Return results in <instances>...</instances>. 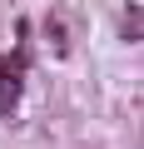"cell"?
<instances>
[{
	"instance_id": "obj_1",
	"label": "cell",
	"mask_w": 144,
	"mask_h": 149,
	"mask_svg": "<svg viewBox=\"0 0 144 149\" xmlns=\"http://www.w3.org/2000/svg\"><path fill=\"white\" fill-rule=\"evenodd\" d=\"M20 74H25V55H0V114L20 104Z\"/></svg>"
}]
</instances>
